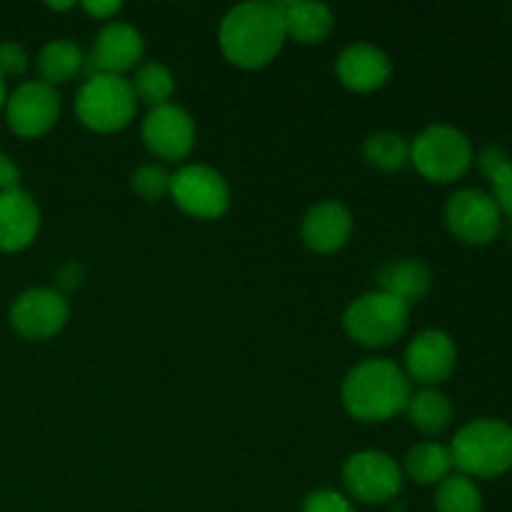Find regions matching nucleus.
<instances>
[{
  "label": "nucleus",
  "instance_id": "1",
  "mask_svg": "<svg viewBox=\"0 0 512 512\" xmlns=\"http://www.w3.org/2000/svg\"><path fill=\"white\" fill-rule=\"evenodd\" d=\"M220 50L238 68H263L285 43L278 3H240L225 13L218 30Z\"/></svg>",
  "mask_w": 512,
  "mask_h": 512
},
{
  "label": "nucleus",
  "instance_id": "2",
  "mask_svg": "<svg viewBox=\"0 0 512 512\" xmlns=\"http://www.w3.org/2000/svg\"><path fill=\"white\" fill-rule=\"evenodd\" d=\"M343 405L355 420L383 423L408 408L413 385L405 370L388 358L363 360L343 380Z\"/></svg>",
  "mask_w": 512,
  "mask_h": 512
},
{
  "label": "nucleus",
  "instance_id": "3",
  "mask_svg": "<svg viewBox=\"0 0 512 512\" xmlns=\"http://www.w3.org/2000/svg\"><path fill=\"white\" fill-rule=\"evenodd\" d=\"M448 450L455 468L468 478H498L512 468V425L478 418L455 433Z\"/></svg>",
  "mask_w": 512,
  "mask_h": 512
},
{
  "label": "nucleus",
  "instance_id": "4",
  "mask_svg": "<svg viewBox=\"0 0 512 512\" xmlns=\"http://www.w3.org/2000/svg\"><path fill=\"white\" fill-rule=\"evenodd\" d=\"M138 98L123 75L93 73L78 90L75 113L95 133H115L135 118Z\"/></svg>",
  "mask_w": 512,
  "mask_h": 512
},
{
  "label": "nucleus",
  "instance_id": "5",
  "mask_svg": "<svg viewBox=\"0 0 512 512\" xmlns=\"http://www.w3.org/2000/svg\"><path fill=\"white\" fill-rule=\"evenodd\" d=\"M410 163L433 183H453L468 173L473 163V145L468 135L453 125H428L410 143Z\"/></svg>",
  "mask_w": 512,
  "mask_h": 512
},
{
  "label": "nucleus",
  "instance_id": "6",
  "mask_svg": "<svg viewBox=\"0 0 512 512\" xmlns=\"http://www.w3.org/2000/svg\"><path fill=\"white\" fill-rule=\"evenodd\" d=\"M410 308L393 295L375 290L360 295L348 305L343 315V328L355 343L365 348H385L403 338L408 330Z\"/></svg>",
  "mask_w": 512,
  "mask_h": 512
},
{
  "label": "nucleus",
  "instance_id": "7",
  "mask_svg": "<svg viewBox=\"0 0 512 512\" xmlns=\"http://www.w3.org/2000/svg\"><path fill=\"white\" fill-rule=\"evenodd\" d=\"M343 483L360 503H390L403 490V470L388 453L363 450L345 460Z\"/></svg>",
  "mask_w": 512,
  "mask_h": 512
},
{
  "label": "nucleus",
  "instance_id": "8",
  "mask_svg": "<svg viewBox=\"0 0 512 512\" xmlns=\"http://www.w3.org/2000/svg\"><path fill=\"white\" fill-rule=\"evenodd\" d=\"M170 198L183 213L200 220H215L230 208V188L218 170L208 165H185L173 175Z\"/></svg>",
  "mask_w": 512,
  "mask_h": 512
},
{
  "label": "nucleus",
  "instance_id": "9",
  "mask_svg": "<svg viewBox=\"0 0 512 512\" xmlns=\"http://www.w3.org/2000/svg\"><path fill=\"white\" fill-rule=\"evenodd\" d=\"M445 223L450 233L468 245H488L503 228V213L493 195L465 188L450 195L445 205Z\"/></svg>",
  "mask_w": 512,
  "mask_h": 512
},
{
  "label": "nucleus",
  "instance_id": "10",
  "mask_svg": "<svg viewBox=\"0 0 512 512\" xmlns=\"http://www.w3.org/2000/svg\"><path fill=\"white\" fill-rule=\"evenodd\" d=\"M5 118L10 130L20 138L45 135L60 118L58 90L43 80H25L8 95Z\"/></svg>",
  "mask_w": 512,
  "mask_h": 512
},
{
  "label": "nucleus",
  "instance_id": "11",
  "mask_svg": "<svg viewBox=\"0 0 512 512\" xmlns=\"http://www.w3.org/2000/svg\"><path fill=\"white\" fill-rule=\"evenodd\" d=\"M68 300L60 290L30 288L10 305V325L25 340H48L68 323Z\"/></svg>",
  "mask_w": 512,
  "mask_h": 512
},
{
  "label": "nucleus",
  "instance_id": "12",
  "mask_svg": "<svg viewBox=\"0 0 512 512\" xmlns=\"http://www.w3.org/2000/svg\"><path fill=\"white\" fill-rule=\"evenodd\" d=\"M455 363H458V348L443 330H423L405 348V375L423 388H435L448 380Z\"/></svg>",
  "mask_w": 512,
  "mask_h": 512
},
{
  "label": "nucleus",
  "instance_id": "13",
  "mask_svg": "<svg viewBox=\"0 0 512 512\" xmlns=\"http://www.w3.org/2000/svg\"><path fill=\"white\" fill-rule=\"evenodd\" d=\"M143 140L153 155L163 160L188 158L195 145V123L188 110L165 103L150 108L143 120Z\"/></svg>",
  "mask_w": 512,
  "mask_h": 512
},
{
  "label": "nucleus",
  "instance_id": "14",
  "mask_svg": "<svg viewBox=\"0 0 512 512\" xmlns=\"http://www.w3.org/2000/svg\"><path fill=\"white\" fill-rule=\"evenodd\" d=\"M143 53L145 40L140 30L128 23L113 20V23L103 25L100 33L95 35L90 65L98 68V73L123 75L125 70H133L140 63Z\"/></svg>",
  "mask_w": 512,
  "mask_h": 512
},
{
  "label": "nucleus",
  "instance_id": "15",
  "mask_svg": "<svg viewBox=\"0 0 512 512\" xmlns=\"http://www.w3.org/2000/svg\"><path fill=\"white\" fill-rule=\"evenodd\" d=\"M40 230V210L23 188L0 193V250L18 253L28 248Z\"/></svg>",
  "mask_w": 512,
  "mask_h": 512
},
{
  "label": "nucleus",
  "instance_id": "16",
  "mask_svg": "<svg viewBox=\"0 0 512 512\" xmlns=\"http://www.w3.org/2000/svg\"><path fill=\"white\" fill-rule=\"evenodd\" d=\"M353 233V215L338 200H323L313 205L303 218V240L315 253H335Z\"/></svg>",
  "mask_w": 512,
  "mask_h": 512
},
{
  "label": "nucleus",
  "instance_id": "17",
  "mask_svg": "<svg viewBox=\"0 0 512 512\" xmlns=\"http://www.w3.org/2000/svg\"><path fill=\"white\" fill-rule=\"evenodd\" d=\"M335 70H338V78L345 88L355 90V93H370V90H378L388 83L390 60L375 45L355 43L340 53Z\"/></svg>",
  "mask_w": 512,
  "mask_h": 512
},
{
  "label": "nucleus",
  "instance_id": "18",
  "mask_svg": "<svg viewBox=\"0 0 512 512\" xmlns=\"http://www.w3.org/2000/svg\"><path fill=\"white\" fill-rule=\"evenodd\" d=\"M278 10L283 15L285 35L305 45L325 40L335 25L333 10L315 0H283Z\"/></svg>",
  "mask_w": 512,
  "mask_h": 512
},
{
  "label": "nucleus",
  "instance_id": "19",
  "mask_svg": "<svg viewBox=\"0 0 512 512\" xmlns=\"http://www.w3.org/2000/svg\"><path fill=\"white\" fill-rule=\"evenodd\" d=\"M378 285L383 293L393 295L395 300L410 308V305L420 303L428 295L430 285H433V273L420 260H398V263H388L380 268Z\"/></svg>",
  "mask_w": 512,
  "mask_h": 512
},
{
  "label": "nucleus",
  "instance_id": "20",
  "mask_svg": "<svg viewBox=\"0 0 512 512\" xmlns=\"http://www.w3.org/2000/svg\"><path fill=\"white\" fill-rule=\"evenodd\" d=\"M85 65L83 50L78 43L68 38L50 40L48 45H43V50L38 53V70L43 83L58 85L68 83L73 75L80 73V68Z\"/></svg>",
  "mask_w": 512,
  "mask_h": 512
},
{
  "label": "nucleus",
  "instance_id": "21",
  "mask_svg": "<svg viewBox=\"0 0 512 512\" xmlns=\"http://www.w3.org/2000/svg\"><path fill=\"white\" fill-rule=\"evenodd\" d=\"M453 468V455L440 443H418L405 455V473L420 485H440Z\"/></svg>",
  "mask_w": 512,
  "mask_h": 512
},
{
  "label": "nucleus",
  "instance_id": "22",
  "mask_svg": "<svg viewBox=\"0 0 512 512\" xmlns=\"http://www.w3.org/2000/svg\"><path fill=\"white\" fill-rule=\"evenodd\" d=\"M405 410H408L410 423L428 435L443 433L453 420V405H450L448 395L435 388H423L410 395Z\"/></svg>",
  "mask_w": 512,
  "mask_h": 512
},
{
  "label": "nucleus",
  "instance_id": "23",
  "mask_svg": "<svg viewBox=\"0 0 512 512\" xmlns=\"http://www.w3.org/2000/svg\"><path fill=\"white\" fill-rule=\"evenodd\" d=\"M435 510L438 512H483V495L473 478L458 473L448 475L438 485L435 493Z\"/></svg>",
  "mask_w": 512,
  "mask_h": 512
},
{
  "label": "nucleus",
  "instance_id": "24",
  "mask_svg": "<svg viewBox=\"0 0 512 512\" xmlns=\"http://www.w3.org/2000/svg\"><path fill=\"white\" fill-rule=\"evenodd\" d=\"M363 153L370 165H375L380 170H388V173L400 170L403 165L410 163V143L403 135L388 133V130L368 135L363 143Z\"/></svg>",
  "mask_w": 512,
  "mask_h": 512
},
{
  "label": "nucleus",
  "instance_id": "25",
  "mask_svg": "<svg viewBox=\"0 0 512 512\" xmlns=\"http://www.w3.org/2000/svg\"><path fill=\"white\" fill-rule=\"evenodd\" d=\"M133 93L135 98L143 100L150 108H158V105H165L170 100L175 90L173 73L165 68L163 63H143L138 70H135L133 78Z\"/></svg>",
  "mask_w": 512,
  "mask_h": 512
},
{
  "label": "nucleus",
  "instance_id": "26",
  "mask_svg": "<svg viewBox=\"0 0 512 512\" xmlns=\"http://www.w3.org/2000/svg\"><path fill=\"white\" fill-rule=\"evenodd\" d=\"M133 183V190L148 203H155V200H163L170 195V185H173V175L168 173L160 165H140L138 170L130 178Z\"/></svg>",
  "mask_w": 512,
  "mask_h": 512
},
{
  "label": "nucleus",
  "instance_id": "27",
  "mask_svg": "<svg viewBox=\"0 0 512 512\" xmlns=\"http://www.w3.org/2000/svg\"><path fill=\"white\" fill-rule=\"evenodd\" d=\"M303 512H355V508L335 490H315L303 500Z\"/></svg>",
  "mask_w": 512,
  "mask_h": 512
},
{
  "label": "nucleus",
  "instance_id": "28",
  "mask_svg": "<svg viewBox=\"0 0 512 512\" xmlns=\"http://www.w3.org/2000/svg\"><path fill=\"white\" fill-rule=\"evenodd\" d=\"M28 68V53L20 43H0V75H20Z\"/></svg>",
  "mask_w": 512,
  "mask_h": 512
},
{
  "label": "nucleus",
  "instance_id": "29",
  "mask_svg": "<svg viewBox=\"0 0 512 512\" xmlns=\"http://www.w3.org/2000/svg\"><path fill=\"white\" fill-rule=\"evenodd\" d=\"M490 183H493V200L498 203L500 213L512 220V163L505 165L495 178H490Z\"/></svg>",
  "mask_w": 512,
  "mask_h": 512
},
{
  "label": "nucleus",
  "instance_id": "30",
  "mask_svg": "<svg viewBox=\"0 0 512 512\" xmlns=\"http://www.w3.org/2000/svg\"><path fill=\"white\" fill-rule=\"evenodd\" d=\"M478 163H480V170H483L490 180V178H495V175H498L505 165H510V155L505 153L500 145H488V148L480 150Z\"/></svg>",
  "mask_w": 512,
  "mask_h": 512
},
{
  "label": "nucleus",
  "instance_id": "31",
  "mask_svg": "<svg viewBox=\"0 0 512 512\" xmlns=\"http://www.w3.org/2000/svg\"><path fill=\"white\" fill-rule=\"evenodd\" d=\"M55 280H58L60 290H75L80 283H83V265L73 263V260H70V263H65V265H60Z\"/></svg>",
  "mask_w": 512,
  "mask_h": 512
},
{
  "label": "nucleus",
  "instance_id": "32",
  "mask_svg": "<svg viewBox=\"0 0 512 512\" xmlns=\"http://www.w3.org/2000/svg\"><path fill=\"white\" fill-rule=\"evenodd\" d=\"M18 183H20L18 165H15L13 160L8 158V155L0 153V193H5V190L20 188Z\"/></svg>",
  "mask_w": 512,
  "mask_h": 512
},
{
  "label": "nucleus",
  "instance_id": "33",
  "mask_svg": "<svg viewBox=\"0 0 512 512\" xmlns=\"http://www.w3.org/2000/svg\"><path fill=\"white\" fill-rule=\"evenodd\" d=\"M120 8H123V3H118V0H88V3H83L85 13H90L93 18L100 20L113 18V15L120 13Z\"/></svg>",
  "mask_w": 512,
  "mask_h": 512
},
{
  "label": "nucleus",
  "instance_id": "34",
  "mask_svg": "<svg viewBox=\"0 0 512 512\" xmlns=\"http://www.w3.org/2000/svg\"><path fill=\"white\" fill-rule=\"evenodd\" d=\"M5 103H8V88H5V78L0 75V108H3Z\"/></svg>",
  "mask_w": 512,
  "mask_h": 512
},
{
  "label": "nucleus",
  "instance_id": "35",
  "mask_svg": "<svg viewBox=\"0 0 512 512\" xmlns=\"http://www.w3.org/2000/svg\"><path fill=\"white\" fill-rule=\"evenodd\" d=\"M53 10H68V8H75V3H48Z\"/></svg>",
  "mask_w": 512,
  "mask_h": 512
},
{
  "label": "nucleus",
  "instance_id": "36",
  "mask_svg": "<svg viewBox=\"0 0 512 512\" xmlns=\"http://www.w3.org/2000/svg\"><path fill=\"white\" fill-rule=\"evenodd\" d=\"M510 243H512V220H510Z\"/></svg>",
  "mask_w": 512,
  "mask_h": 512
}]
</instances>
